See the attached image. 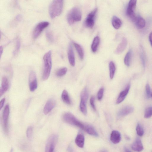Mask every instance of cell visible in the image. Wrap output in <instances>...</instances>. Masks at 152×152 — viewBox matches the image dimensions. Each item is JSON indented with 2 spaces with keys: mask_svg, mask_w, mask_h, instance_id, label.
<instances>
[{
  "mask_svg": "<svg viewBox=\"0 0 152 152\" xmlns=\"http://www.w3.org/2000/svg\"><path fill=\"white\" fill-rule=\"evenodd\" d=\"M149 39L151 45L152 47V32H151L150 34Z\"/></svg>",
  "mask_w": 152,
  "mask_h": 152,
  "instance_id": "ab89813d",
  "label": "cell"
},
{
  "mask_svg": "<svg viewBox=\"0 0 152 152\" xmlns=\"http://www.w3.org/2000/svg\"><path fill=\"white\" fill-rule=\"evenodd\" d=\"M136 130L137 135L139 136L142 137L144 135V130L141 125L139 123L137 124Z\"/></svg>",
  "mask_w": 152,
  "mask_h": 152,
  "instance_id": "f546056e",
  "label": "cell"
},
{
  "mask_svg": "<svg viewBox=\"0 0 152 152\" xmlns=\"http://www.w3.org/2000/svg\"><path fill=\"white\" fill-rule=\"evenodd\" d=\"M21 47V42L19 39H17L16 43V45L14 50L13 52V55L14 56L16 55L20 51Z\"/></svg>",
  "mask_w": 152,
  "mask_h": 152,
  "instance_id": "d6a6232c",
  "label": "cell"
},
{
  "mask_svg": "<svg viewBox=\"0 0 152 152\" xmlns=\"http://www.w3.org/2000/svg\"><path fill=\"white\" fill-rule=\"evenodd\" d=\"M152 116V106L148 107L146 109L144 117L146 118H151Z\"/></svg>",
  "mask_w": 152,
  "mask_h": 152,
  "instance_id": "1f68e13d",
  "label": "cell"
},
{
  "mask_svg": "<svg viewBox=\"0 0 152 152\" xmlns=\"http://www.w3.org/2000/svg\"><path fill=\"white\" fill-rule=\"evenodd\" d=\"M104 92V88H101L98 91L97 93V98L98 100L100 101L103 97Z\"/></svg>",
  "mask_w": 152,
  "mask_h": 152,
  "instance_id": "d590c367",
  "label": "cell"
},
{
  "mask_svg": "<svg viewBox=\"0 0 152 152\" xmlns=\"http://www.w3.org/2000/svg\"><path fill=\"white\" fill-rule=\"evenodd\" d=\"M95 97L93 96L92 97L90 100L91 105L93 109L95 111H96V108L95 103Z\"/></svg>",
  "mask_w": 152,
  "mask_h": 152,
  "instance_id": "74e56055",
  "label": "cell"
},
{
  "mask_svg": "<svg viewBox=\"0 0 152 152\" xmlns=\"http://www.w3.org/2000/svg\"><path fill=\"white\" fill-rule=\"evenodd\" d=\"M49 22H43L38 24L33 30L32 34L33 38H37L43 30L49 26Z\"/></svg>",
  "mask_w": 152,
  "mask_h": 152,
  "instance_id": "ba28073f",
  "label": "cell"
},
{
  "mask_svg": "<svg viewBox=\"0 0 152 152\" xmlns=\"http://www.w3.org/2000/svg\"><path fill=\"white\" fill-rule=\"evenodd\" d=\"M67 72V68H63L59 69L57 70L56 75L58 77H60L65 75Z\"/></svg>",
  "mask_w": 152,
  "mask_h": 152,
  "instance_id": "4dcf8cb0",
  "label": "cell"
},
{
  "mask_svg": "<svg viewBox=\"0 0 152 152\" xmlns=\"http://www.w3.org/2000/svg\"><path fill=\"white\" fill-rule=\"evenodd\" d=\"M124 150L126 152H130V150L126 147H125L124 148Z\"/></svg>",
  "mask_w": 152,
  "mask_h": 152,
  "instance_id": "7bdbcfd3",
  "label": "cell"
},
{
  "mask_svg": "<svg viewBox=\"0 0 152 152\" xmlns=\"http://www.w3.org/2000/svg\"><path fill=\"white\" fill-rule=\"evenodd\" d=\"M146 95L147 98L149 99L151 97V93L150 86L149 84H147L146 86Z\"/></svg>",
  "mask_w": 152,
  "mask_h": 152,
  "instance_id": "8d00e7d4",
  "label": "cell"
},
{
  "mask_svg": "<svg viewBox=\"0 0 152 152\" xmlns=\"http://www.w3.org/2000/svg\"><path fill=\"white\" fill-rule=\"evenodd\" d=\"M84 141V137L83 134L81 133L78 134L75 139V142L77 145L79 147L83 148Z\"/></svg>",
  "mask_w": 152,
  "mask_h": 152,
  "instance_id": "d6986e66",
  "label": "cell"
},
{
  "mask_svg": "<svg viewBox=\"0 0 152 152\" xmlns=\"http://www.w3.org/2000/svg\"><path fill=\"white\" fill-rule=\"evenodd\" d=\"M62 119L65 122L85 131L87 124L80 122L72 114L68 112L65 113L62 115Z\"/></svg>",
  "mask_w": 152,
  "mask_h": 152,
  "instance_id": "7a4b0ae2",
  "label": "cell"
},
{
  "mask_svg": "<svg viewBox=\"0 0 152 152\" xmlns=\"http://www.w3.org/2000/svg\"><path fill=\"white\" fill-rule=\"evenodd\" d=\"M126 139L128 140H130V138L128 137V136H126Z\"/></svg>",
  "mask_w": 152,
  "mask_h": 152,
  "instance_id": "ee69618b",
  "label": "cell"
},
{
  "mask_svg": "<svg viewBox=\"0 0 152 152\" xmlns=\"http://www.w3.org/2000/svg\"><path fill=\"white\" fill-rule=\"evenodd\" d=\"M68 57L70 65L74 67L75 64V59L73 48L71 44L70 45L68 51Z\"/></svg>",
  "mask_w": 152,
  "mask_h": 152,
  "instance_id": "2e32d148",
  "label": "cell"
},
{
  "mask_svg": "<svg viewBox=\"0 0 152 152\" xmlns=\"http://www.w3.org/2000/svg\"><path fill=\"white\" fill-rule=\"evenodd\" d=\"M9 86V80L6 76L3 77L2 79L1 88H0V96L1 97L8 90Z\"/></svg>",
  "mask_w": 152,
  "mask_h": 152,
  "instance_id": "7c38bea8",
  "label": "cell"
},
{
  "mask_svg": "<svg viewBox=\"0 0 152 152\" xmlns=\"http://www.w3.org/2000/svg\"><path fill=\"white\" fill-rule=\"evenodd\" d=\"M64 0H53L49 8V13L51 18L59 16L63 9Z\"/></svg>",
  "mask_w": 152,
  "mask_h": 152,
  "instance_id": "3957f363",
  "label": "cell"
},
{
  "mask_svg": "<svg viewBox=\"0 0 152 152\" xmlns=\"http://www.w3.org/2000/svg\"><path fill=\"white\" fill-rule=\"evenodd\" d=\"M58 136L56 134H53L48 138L46 143L45 151L52 152L54 151L58 140Z\"/></svg>",
  "mask_w": 152,
  "mask_h": 152,
  "instance_id": "5b68a950",
  "label": "cell"
},
{
  "mask_svg": "<svg viewBox=\"0 0 152 152\" xmlns=\"http://www.w3.org/2000/svg\"><path fill=\"white\" fill-rule=\"evenodd\" d=\"M33 128L32 126H29L26 130V136L29 140H30L32 137Z\"/></svg>",
  "mask_w": 152,
  "mask_h": 152,
  "instance_id": "836d02e7",
  "label": "cell"
},
{
  "mask_svg": "<svg viewBox=\"0 0 152 152\" xmlns=\"http://www.w3.org/2000/svg\"><path fill=\"white\" fill-rule=\"evenodd\" d=\"M109 75L111 79L113 78L116 70V66L114 62L111 61L109 64Z\"/></svg>",
  "mask_w": 152,
  "mask_h": 152,
  "instance_id": "83f0119b",
  "label": "cell"
},
{
  "mask_svg": "<svg viewBox=\"0 0 152 152\" xmlns=\"http://www.w3.org/2000/svg\"><path fill=\"white\" fill-rule=\"evenodd\" d=\"M61 97L62 100L65 103L68 105L71 104V101L68 93L65 90L62 92Z\"/></svg>",
  "mask_w": 152,
  "mask_h": 152,
  "instance_id": "d4e9b609",
  "label": "cell"
},
{
  "mask_svg": "<svg viewBox=\"0 0 152 152\" xmlns=\"http://www.w3.org/2000/svg\"><path fill=\"white\" fill-rule=\"evenodd\" d=\"M100 41V39L99 37L96 36L94 38L91 47L92 51L93 53H95L97 51Z\"/></svg>",
  "mask_w": 152,
  "mask_h": 152,
  "instance_id": "44dd1931",
  "label": "cell"
},
{
  "mask_svg": "<svg viewBox=\"0 0 152 152\" xmlns=\"http://www.w3.org/2000/svg\"><path fill=\"white\" fill-rule=\"evenodd\" d=\"M135 22L137 27L139 29L144 28L145 26V20L140 16L137 17L136 20Z\"/></svg>",
  "mask_w": 152,
  "mask_h": 152,
  "instance_id": "603a6c76",
  "label": "cell"
},
{
  "mask_svg": "<svg viewBox=\"0 0 152 152\" xmlns=\"http://www.w3.org/2000/svg\"><path fill=\"white\" fill-rule=\"evenodd\" d=\"M128 41L127 39L126 38H123L115 51V54L117 55L121 54L126 49Z\"/></svg>",
  "mask_w": 152,
  "mask_h": 152,
  "instance_id": "5bb4252c",
  "label": "cell"
},
{
  "mask_svg": "<svg viewBox=\"0 0 152 152\" xmlns=\"http://www.w3.org/2000/svg\"><path fill=\"white\" fill-rule=\"evenodd\" d=\"M44 66L43 79L47 80L49 77L52 66V52L50 51L45 53L43 58Z\"/></svg>",
  "mask_w": 152,
  "mask_h": 152,
  "instance_id": "6da1fadb",
  "label": "cell"
},
{
  "mask_svg": "<svg viewBox=\"0 0 152 152\" xmlns=\"http://www.w3.org/2000/svg\"><path fill=\"white\" fill-rule=\"evenodd\" d=\"M132 55V51L130 50L127 53L124 59V62L125 65L127 67L130 66Z\"/></svg>",
  "mask_w": 152,
  "mask_h": 152,
  "instance_id": "cb8c5ba5",
  "label": "cell"
},
{
  "mask_svg": "<svg viewBox=\"0 0 152 152\" xmlns=\"http://www.w3.org/2000/svg\"><path fill=\"white\" fill-rule=\"evenodd\" d=\"M151 97H152V93L151 94Z\"/></svg>",
  "mask_w": 152,
  "mask_h": 152,
  "instance_id": "f6af8a7d",
  "label": "cell"
},
{
  "mask_svg": "<svg viewBox=\"0 0 152 152\" xmlns=\"http://www.w3.org/2000/svg\"><path fill=\"white\" fill-rule=\"evenodd\" d=\"M85 131L91 135L96 137L98 136L97 132L94 128L90 125H87Z\"/></svg>",
  "mask_w": 152,
  "mask_h": 152,
  "instance_id": "4316f807",
  "label": "cell"
},
{
  "mask_svg": "<svg viewBox=\"0 0 152 152\" xmlns=\"http://www.w3.org/2000/svg\"><path fill=\"white\" fill-rule=\"evenodd\" d=\"M9 106L7 104L5 107L3 113V124L4 131L6 134L8 132V119L9 115Z\"/></svg>",
  "mask_w": 152,
  "mask_h": 152,
  "instance_id": "52a82bcc",
  "label": "cell"
},
{
  "mask_svg": "<svg viewBox=\"0 0 152 152\" xmlns=\"http://www.w3.org/2000/svg\"><path fill=\"white\" fill-rule=\"evenodd\" d=\"M112 23L114 28L116 29H120L122 25L121 20L116 16H113V17Z\"/></svg>",
  "mask_w": 152,
  "mask_h": 152,
  "instance_id": "ffe728a7",
  "label": "cell"
},
{
  "mask_svg": "<svg viewBox=\"0 0 152 152\" xmlns=\"http://www.w3.org/2000/svg\"><path fill=\"white\" fill-rule=\"evenodd\" d=\"M121 139L120 133L117 130L113 131L111 134L110 140L114 144H117L121 141Z\"/></svg>",
  "mask_w": 152,
  "mask_h": 152,
  "instance_id": "ac0fdd59",
  "label": "cell"
},
{
  "mask_svg": "<svg viewBox=\"0 0 152 152\" xmlns=\"http://www.w3.org/2000/svg\"><path fill=\"white\" fill-rule=\"evenodd\" d=\"M134 108L133 107L128 105L123 107L119 111L118 116L119 117H122L126 116L133 112Z\"/></svg>",
  "mask_w": 152,
  "mask_h": 152,
  "instance_id": "4fadbf2b",
  "label": "cell"
},
{
  "mask_svg": "<svg viewBox=\"0 0 152 152\" xmlns=\"http://www.w3.org/2000/svg\"><path fill=\"white\" fill-rule=\"evenodd\" d=\"M131 148L134 151H141L144 149L141 140L138 138H137L131 145Z\"/></svg>",
  "mask_w": 152,
  "mask_h": 152,
  "instance_id": "e0dca14e",
  "label": "cell"
},
{
  "mask_svg": "<svg viewBox=\"0 0 152 152\" xmlns=\"http://www.w3.org/2000/svg\"><path fill=\"white\" fill-rule=\"evenodd\" d=\"M16 19L17 20L20 21L22 19V17L20 15H18L16 18Z\"/></svg>",
  "mask_w": 152,
  "mask_h": 152,
  "instance_id": "60d3db41",
  "label": "cell"
},
{
  "mask_svg": "<svg viewBox=\"0 0 152 152\" xmlns=\"http://www.w3.org/2000/svg\"><path fill=\"white\" fill-rule=\"evenodd\" d=\"M5 101V98H4L0 102V109L1 110L3 107Z\"/></svg>",
  "mask_w": 152,
  "mask_h": 152,
  "instance_id": "f35d334b",
  "label": "cell"
},
{
  "mask_svg": "<svg viewBox=\"0 0 152 152\" xmlns=\"http://www.w3.org/2000/svg\"><path fill=\"white\" fill-rule=\"evenodd\" d=\"M3 48L2 47H1V49H0V53H1V56L2 55V53H3Z\"/></svg>",
  "mask_w": 152,
  "mask_h": 152,
  "instance_id": "b9f144b4",
  "label": "cell"
},
{
  "mask_svg": "<svg viewBox=\"0 0 152 152\" xmlns=\"http://www.w3.org/2000/svg\"><path fill=\"white\" fill-rule=\"evenodd\" d=\"M29 86L30 90L33 92L36 90L38 84L36 75L34 71L30 72L29 77Z\"/></svg>",
  "mask_w": 152,
  "mask_h": 152,
  "instance_id": "9c48e42d",
  "label": "cell"
},
{
  "mask_svg": "<svg viewBox=\"0 0 152 152\" xmlns=\"http://www.w3.org/2000/svg\"><path fill=\"white\" fill-rule=\"evenodd\" d=\"M82 14L81 11L78 8L74 7L69 13L67 20L70 25H72L75 22L81 21Z\"/></svg>",
  "mask_w": 152,
  "mask_h": 152,
  "instance_id": "277c9868",
  "label": "cell"
},
{
  "mask_svg": "<svg viewBox=\"0 0 152 152\" xmlns=\"http://www.w3.org/2000/svg\"><path fill=\"white\" fill-rule=\"evenodd\" d=\"M56 104V102L55 99L51 98L49 100L44 107V114L45 115L49 114L55 108Z\"/></svg>",
  "mask_w": 152,
  "mask_h": 152,
  "instance_id": "8fae6325",
  "label": "cell"
},
{
  "mask_svg": "<svg viewBox=\"0 0 152 152\" xmlns=\"http://www.w3.org/2000/svg\"><path fill=\"white\" fill-rule=\"evenodd\" d=\"M97 11V8H95L88 15L85 22V25L87 27L91 28L93 27L95 23V16Z\"/></svg>",
  "mask_w": 152,
  "mask_h": 152,
  "instance_id": "30bf717a",
  "label": "cell"
},
{
  "mask_svg": "<svg viewBox=\"0 0 152 152\" xmlns=\"http://www.w3.org/2000/svg\"><path fill=\"white\" fill-rule=\"evenodd\" d=\"M130 87V84H129L126 88L120 93L116 102L117 104H119L124 101L129 92Z\"/></svg>",
  "mask_w": 152,
  "mask_h": 152,
  "instance_id": "9a60e30c",
  "label": "cell"
},
{
  "mask_svg": "<svg viewBox=\"0 0 152 152\" xmlns=\"http://www.w3.org/2000/svg\"><path fill=\"white\" fill-rule=\"evenodd\" d=\"M137 0H130L127 10V14L131 20L135 22L137 17L134 11L136 7Z\"/></svg>",
  "mask_w": 152,
  "mask_h": 152,
  "instance_id": "8992f818",
  "label": "cell"
},
{
  "mask_svg": "<svg viewBox=\"0 0 152 152\" xmlns=\"http://www.w3.org/2000/svg\"><path fill=\"white\" fill-rule=\"evenodd\" d=\"M46 35L47 38L49 42H52L53 41V40H54L53 36L52 33L50 31L48 30L46 32Z\"/></svg>",
  "mask_w": 152,
  "mask_h": 152,
  "instance_id": "e575fe53",
  "label": "cell"
},
{
  "mask_svg": "<svg viewBox=\"0 0 152 152\" xmlns=\"http://www.w3.org/2000/svg\"><path fill=\"white\" fill-rule=\"evenodd\" d=\"M74 45L80 59L81 60H83L84 58V53L82 47L79 44L76 43H74Z\"/></svg>",
  "mask_w": 152,
  "mask_h": 152,
  "instance_id": "484cf974",
  "label": "cell"
},
{
  "mask_svg": "<svg viewBox=\"0 0 152 152\" xmlns=\"http://www.w3.org/2000/svg\"><path fill=\"white\" fill-rule=\"evenodd\" d=\"M87 100V99H85V98H81V101H80V111L85 115H86L87 113L86 105Z\"/></svg>",
  "mask_w": 152,
  "mask_h": 152,
  "instance_id": "7402d4cb",
  "label": "cell"
},
{
  "mask_svg": "<svg viewBox=\"0 0 152 152\" xmlns=\"http://www.w3.org/2000/svg\"><path fill=\"white\" fill-rule=\"evenodd\" d=\"M141 47V51L140 53V56L141 61L142 65L145 68V67L146 64V56L143 49L142 47Z\"/></svg>",
  "mask_w": 152,
  "mask_h": 152,
  "instance_id": "f1b7e54d",
  "label": "cell"
}]
</instances>
